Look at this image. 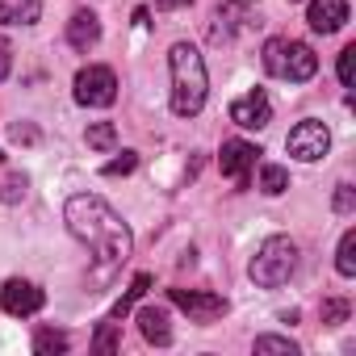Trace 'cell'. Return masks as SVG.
<instances>
[{
	"mask_svg": "<svg viewBox=\"0 0 356 356\" xmlns=\"http://www.w3.org/2000/svg\"><path fill=\"white\" fill-rule=\"evenodd\" d=\"M168 298H172V306H181L202 327H210V323H218L227 314V298L210 293V289H168Z\"/></svg>",
	"mask_w": 356,
	"mask_h": 356,
	"instance_id": "7",
	"label": "cell"
},
{
	"mask_svg": "<svg viewBox=\"0 0 356 356\" xmlns=\"http://www.w3.org/2000/svg\"><path fill=\"white\" fill-rule=\"evenodd\" d=\"M231 5H256V0H231Z\"/></svg>",
	"mask_w": 356,
	"mask_h": 356,
	"instance_id": "30",
	"label": "cell"
},
{
	"mask_svg": "<svg viewBox=\"0 0 356 356\" xmlns=\"http://www.w3.org/2000/svg\"><path fill=\"white\" fill-rule=\"evenodd\" d=\"M264 72L277 80H289V84H306L318 72V55L298 38H268L264 42Z\"/></svg>",
	"mask_w": 356,
	"mask_h": 356,
	"instance_id": "4",
	"label": "cell"
},
{
	"mask_svg": "<svg viewBox=\"0 0 356 356\" xmlns=\"http://www.w3.org/2000/svg\"><path fill=\"white\" fill-rule=\"evenodd\" d=\"M0 163H5V151H0Z\"/></svg>",
	"mask_w": 356,
	"mask_h": 356,
	"instance_id": "31",
	"label": "cell"
},
{
	"mask_svg": "<svg viewBox=\"0 0 356 356\" xmlns=\"http://www.w3.org/2000/svg\"><path fill=\"white\" fill-rule=\"evenodd\" d=\"M9 72H13V47H9V38H0V84L9 80Z\"/></svg>",
	"mask_w": 356,
	"mask_h": 356,
	"instance_id": "28",
	"label": "cell"
},
{
	"mask_svg": "<svg viewBox=\"0 0 356 356\" xmlns=\"http://www.w3.org/2000/svg\"><path fill=\"white\" fill-rule=\"evenodd\" d=\"M256 352H273V356H298V343L285 335H256Z\"/></svg>",
	"mask_w": 356,
	"mask_h": 356,
	"instance_id": "21",
	"label": "cell"
},
{
	"mask_svg": "<svg viewBox=\"0 0 356 356\" xmlns=\"http://www.w3.org/2000/svg\"><path fill=\"white\" fill-rule=\"evenodd\" d=\"M256 159H260V147H256V143H243V138H227L222 151H218V168H222V176H231L239 189H248Z\"/></svg>",
	"mask_w": 356,
	"mask_h": 356,
	"instance_id": "8",
	"label": "cell"
},
{
	"mask_svg": "<svg viewBox=\"0 0 356 356\" xmlns=\"http://www.w3.org/2000/svg\"><path fill=\"white\" fill-rule=\"evenodd\" d=\"M67 42H72L76 51H92V47L101 42V17L88 13V9L72 13V22H67Z\"/></svg>",
	"mask_w": 356,
	"mask_h": 356,
	"instance_id": "12",
	"label": "cell"
},
{
	"mask_svg": "<svg viewBox=\"0 0 356 356\" xmlns=\"http://www.w3.org/2000/svg\"><path fill=\"white\" fill-rule=\"evenodd\" d=\"M138 331H143V339H147V343L168 348V343H172L168 310H163V306H143V310H138Z\"/></svg>",
	"mask_w": 356,
	"mask_h": 356,
	"instance_id": "13",
	"label": "cell"
},
{
	"mask_svg": "<svg viewBox=\"0 0 356 356\" xmlns=\"http://www.w3.org/2000/svg\"><path fill=\"white\" fill-rule=\"evenodd\" d=\"M168 67H172V113L176 118H197L210 92V76H206V59L193 42H176L168 51Z\"/></svg>",
	"mask_w": 356,
	"mask_h": 356,
	"instance_id": "2",
	"label": "cell"
},
{
	"mask_svg": "<svg viewBox=\"0 0 356 356\" xmlns=\"http://www.w3.org/2000/svg\"><path fill=\"white\" fill-rule=\"evenodd\" d=\"M189 0H155V9H185Z\"/></svg>",
	"mask_w": 356,
	"mask_h": 356,
	"instance_id": "29",
	"label": "cell"
},
{
	"mask_svg": "<svg viewBox=\"0 0 356 356\" xmlns=\"http://www.w3.org/2000/svg\"><path fill=\"white\" fill-rule=\"evenodd\" d=\"M42 17V0H0V22L5 26H34Z\"/></svg>",
	"mask_w": 356,
	"mask_h": 356,
	"instance_id": "14",
	"label": "cell"
},
{
	"mask_svg": "<svg viewBox=\"0 0 356 356\" xmlns=\"http://www.w3.org/2000/svg\"><path fill=\"white\" fill-rule=\"evenodd\" d=\"M42 302H47V293H42L34 281H22V277L5 281V289H0V306H5V314H17V318L38 314Z\"/></svg>",
	"mask_w": 356,
	"mask_h": 356,
	"instance_id": "10",
	"label": "cell"
},
{
	"mask_svg": "<svg viewBox=\"0 0 356 356\" xmlns=\"http://www.w3.org/2000/svg\"><path fill=\"white\" fill-rule=\"evenodd\" d=\"M92 348H97L101 356H109V352L118 348V323H113V318H105V323L97 327V339H92Z\"/></svg>",
	"mask_w": 356,
	"mask_h": 356,
	"instance_id": "22",
	"label": "cell"
},
{
	"mask_svg": "<svg viewBox=\"0 0 356 356\" xmlns=\"http://www.w3.org/2000/svg\"><path fill=\"white\" fill-rule=\"evenodd\" d=\"M285 147H289V155H293V159H302V163H314V159H323V155L331 151V130H327L323 122L306 118V122H298V126L289 130Z\"/></svg>",
	"mask_w": 356,
	"mask_h": 356,
	"instance_id": "6",
	"label": "cell"
},
{
	"mask_svg": "<svg viewBox=\"0 0 356 356\" xmlns=\"http://www.w3.org/2000/svg\"><path fill=\"white\" fill-rule=\"evenodd\" d=\"M352 59H356V47H343L339 51V84L352 88Z\"/></svg>",
	"mask_w": 356,
	"mask_h": 356,
	"instance_id": "26",
	"label": "cell"
},
{
	"mask_svg": "<svg viewBox=\"0 0 356 356\" xmlns=\"http://www.w3.org/2000/svg\"><path fill=\"white\" fill-rule=\"evenodd\" d=\"M76 101L88 105V109H105L118 101V76L101 63H88L76 72Z\"/></svg>",
	"mask_w": 356,
	"mask_h": 356,
	"instance_id": "5",
	"label": "cell"
},
{
	"mask_svg": "<svg viewBox=\"0 0 356 356\" xmlns=\"http://www.w3.org/2000/svg\"><path fill=\"white\" fill-rule=\"evenodd\" d=\"M134 168H138V155H134V151H122V155H118V159H109L101 172H105V176H130Z\"/></svg>",
	"mask_w": 356,
	"mask_h": 356,
	"instance_id": "23",
	"label": "cell"
},
{
	"mask_svg": "<svg viewBox=\"0 0 356 356\" xmlns=\"http://www.w3.org/2000/svg\"><path fill=\"white\" fill-rule=\"evenodd\" d=\"M335 268H339V277H356V231H343L339 252H335Z\"/></svg>",
	"mask_w": 356,
	"mask_h": 356,
	"instance_id": "17",
	"label": "cell"
},
{
	"mask_svg": "<svg viewBox=\"0 0 356 356\" xmlns=\"http://www.w3.org/2000/svg\"><path fill=\"white\" fill-rule=\"evenodd\" d=\"M9 138L13 143H38V130L30 122H17V126H9Z\"/></svg>",
	"mask_w": 356,
	"mask_h": 356,
	"instance_id": "27",
	"label": "cell"
},
{
	"mask_svg": "<svg viewBox=\"0 0 356 356\" xmlns=\"http://www.w3.org/2000/svg\"><path fill=\"white\" fill-rule=\"evenodd\" d=\"M293 268H298V243H293L289 235H268V239L256 248L252 264H248V273H252V281H256L260 289L285 285V281L293 277Z\"/></svg>",
	"mask_w": 356,
	"mask_h": 356,
	"instance_id": "3",
	"label": "cell"
},
{
	"mask_svg": "<svg viewBox=\"0 0 356 356\" xmlns=\"http://www.w3.org/2000/svg\"><path fill=\"white\" fill-rule=\"evenodd\" d=\"M63 222H67V231L92 252V260H97V277H109L113 268H122L126 260H130V252H134V235H130V227L122 222V214L105 202V197H97V193H72L67 197V206H63Z\"/></svg>",
	"mask_w": 356,
	"mask_h": 356,
	"instance_id": "1",
	"label": "cell"
},
{
	"mask_svg": "<svg viewBox=\"0 0 356 356\" xmlns=\"http://www.w3.org/2000/svg\"><path fill=\"white\" fill-rule=\"evenodd\" d=\"M306 22L314 34H339L348 22V0H310Z\"/></svg>",
	"mask_w": 356,
	"mask_h": 356,
	"instance_id": "11",
	"label": "cell"
},
{
	"mask_svg": "<svg viewBox=\"0 0 356 356\" xmlns=\"http://www.w3.org/2000/svg\"><path fill=\"white\" fill-rule=\"evenodd\" d=\"M348 318V302H339V298H331V302H323V323H343Z\"/></svg>",
	"mask_w": 356,
	"mask_h": 356,
	"instance_id": "25",
	"label": "cell"
},
{
	"mask_svg": "<svg viewBox=\"0 0 356 356\" xmlns=\"http://www.w3.org/2000/svg\"><path fill=\"white\" fill-rule=\"evenodd\" d=\"M260 189H264L268 197H281V193L289 189V172H285L281 163H260Z\"/></svg>",
	"mask_w": 356,
	"mask_h": 356,
	"instance_id": "15",
	"label": "cell"
},
{
	"mask_svg": "<svg viewBox=\"0 0 356 356\" xmlns=\"http://www.w3.org/2000/svg\"><path fill=\"white\" fill-rule=\"evenodd\" d=\"M331 206H335V214H352V210H356V189H352V185H339Z\"/></svg>",
	"mask_w": 356,
	"mask_h": 356,
	"instance_id": "24",
	"label": "cell"
},
{
	"mask_svg": "<svg viewBox=\"0 0 356 356\" xmlns=\"http://www.w3.org/2000/svg\"><path fill=\"white\" fill-rule=\"evenodd\" d=\"M231 122L243 126V130H264V126L273 122V101H268V92H264V88H252V92L235 97V101H231Z\"/></svg>",
	"mask_w": 356,
	"mask_h": 356,
	"instance_id": "9",
	"label": "cell"
},
{
	"mask_svg": "<svg viewBox=\"0 0 356 356\" xmlns=\"http://www.w3.org/2000/svg\"><path fill=\"white\" fill-rule=\"evenodd\" d=\"M84 143H88L92 151H113V147H118V130H113V122H92V126L84 130Z\"/></svg>",
	"mask_w": 356,
	"mask_h": 356,
	"instance_id": "16",
	"label": "cell"
},
{
	"mask_svg": "<svg viewBox=\"0 0 356 356\" xmlns=\"http://www.w3.org/2000/svg\"><path fill=\"white\" fill-rule=\"evenodd\" d=\"M147 289H151V277H147V273H138V277L130 281V289H126V298H122V302L113 306V318H122V314H126V310H130V306H134V302H138V298L147 293Z\"/></svg>",
	"mask_w": 356,
	"mask_h": 356,
	"instance_id": "20",
	"label": "cell"
},
{
	"mask_svg": "<svg viewBox=\"0 0 356 356\" xmlns=\"http://www.w3.org/2000/svg\"><path fill=\"white\" fill-rule=\"evenodd\" d=\"M67 348H72V339H67L63 331H51V327H47V331H38V335H34V352H38V356L67 352Z\"/></svg>",
	"mask_w": 356,
	"mask_h": 356,
	"instance_id": "18",
	"label": "cell"
},
{
	"mask_svg": "<svg viewBox=\"0 0 356 356\" xmlns=\"http://www.w3.org/2000/svg\"><path fill=\"white\" fill-rule=\"evenodd\" d=\"M26 189H30L26 172H9L5 181H0V202H5V206H13V202H22V197H26Z\"/></svg>",
	"mask_w": 356,
	"mask_h": 356,
	"instance_id": "19",
	"label": "cell"
}]
</instances>
